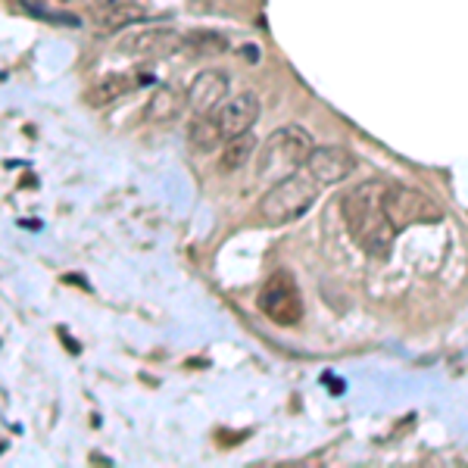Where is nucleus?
Wrapping results in <instances>:
<instances>
[{"label": "nucleus", "instance_id": "nucleus-1", "mask_svg": "<svg viewBox=\"0 0 468 468\" xmlns=\"http://www.w3.org/2000/svg\"><path fill=\"white\" fill-rule=\"evenodd\" d=\"M344 222L350 229L353 240L375 260H388L394 247L397 229L384 213V185L381 181H366L359 187H350L341 200Z\"/></svg>", "mask_w": 468, "mask_h": 468}, {"label": "nucleus", "instance_id": "nucleus-2", "mask_svg": "<svg viewBox=\"0 0 468 468\" xmlns=\"http://www.w3.org/2000/svg\"><path fill=\"white\" fill-rule=\"evenodd\" d=\"M319 197V181L309 172H291L278 178L260 200V216L266 225H288L309 213V207Z\"/></svg>", "mask_w": 468, "mask_h": 468}, {"label": "nucleus", "instance_id": "nucleus-3", "mask_svg": "<svg viewBox=\"0 0 468 468\" xmlns=\"http://www.w3.org/2000/svg\"><path fill=\"white\" fill-rule=\"evenodd\" d=\"M315 150L313 134L303 132L300 125H284L278 132H271L266 144L260 150V176H291V172L303 169L309 154Z\"/></svg>", "mask_w": 468, "mask_h": 468}, {"label": "nucleus", "instance_id": "nucleus-4", "mask_svg": "<svg viewBox=\"0 0 468 468\" xmlns=\"http://www.w3.org/2000/svg\"><path fill=\"white\" fill-rule=\"evenodd\" d=\"M384 213L397 231H406L412 225H437L443 218V209L434 200L406 185H384Z\"/></svg>", "mask_w": 468, "mask_h": 468}, {"label": "nucleus", "instance_id": "nucleus-5", "mask_svg": "<svg viewBox=\"0 0 468 468\" xmlns=\"http://www.w3.org/2000/svg\"><path fill=\"white\" fill-rule=\"evenodd\" d=\"M260 313L266 315L269 322L282 324V328H291L303 319V297H300L297 284H293L291 275L284 271H275L260 291Z\"/></svg>", "mask_w": 468, "mask_h": 468}, {"label": "nucleus", "instance_id": "nucleus-6", "mask_svg": "<svg viewBox=\"0 0 468 468\" xmlns=\"http://www.w3.org/2000/svg\"><path fill=\"white\" fill-rule=\"evenodd\" d=\"M356 156L350 154L346 147H315L313 154H309V160L303 169L313 176L319 185H341V181H346L356 172Z\"/></svg>", "mask_w": 468, "mask_h": 468}, {"label": "nucleus", "instance_id": "nucleus-7", "mask_svg": "<svg viewBox=\"0 0 468 468\" xmlns=\"http://www.w3.org/2000/svg\"><path fill=\"white\" fill-rule=\"evenodd\" d=\"M260 97L253 94V90H240V94L229 97V101L218 107L213 116L218 128H222L225 141L229 138H238V134H247L250 128L256 125V119H260Z\"/></svg>", "mask_w": 468, "mask_h": 468}, {"label": "nucleus", "instance_id": "nucleus-8", "mask_svg": "<svg viewBox=\"0 0 468 468\" xmlns=\"http://www.w3.org/2000/svg\"><path fill=\"white\" fill-rule=\"evenodd\" d=\"M229 101V79L216 69H203L194 75L187 88V107L194 116H213V112Z\"/></svg>", "mask_w": 468, "mask_h": 468}, {"label": "nucleus", "instance_id": "nucleus-9", "mask_svg": "<svg viewBox=\"0 0 468 468\" xmlns=\"http://www.w3.org/2000/svg\"><path fill=\"white\" fill-rule=\"evenodd\" d=\"M178 35L172 28H138L122 41V50L132 57H160L178 48Z\"/></svg>", "mask_w": 468, "mask_h": 468}, {"label": "nucleus", "instance_id": "nucleus-10", "mask_svg": "<svg viewBox=\"0 0 468 468\" xmlns=\"http://www.w3.org/2000/svg\"><path fill=\"white\" fill-rule=\"evenodd\" d=\"M144 81H147V75H122V72L107 75V79L97 81V85L88 90L85 101L90 103V107H110V103H116V101H122V97L132 94L138 85H144Z\"/></svg>", "mask_w": 468, "mask_h": 468}, {"label": "nucleus", "instance_id": "nucleus-11", "mask_svg": "<svg viewBox=\"0 0 468 468\" xmlns=\"http://www.w3.org/2000/svg\"><path fill=\"white\" fill-rule=\"evenodd\" d=\"M187 97H181L176 88H156L150 94V103H147V119L150 122H172L181 110H185Z\"/></svg>", "mask_w": 468, "mask_h": 468}, {"label": "nucleus", "instance_id": "nucleus-12", "mask_svg": "<svg viewBox=\"0 0 468 468\" xmlns=\"http://www.w3.org/2000/svg\"><path fill=\"white\" fill-rule=\"evenodd\" d=\"M218 150H222V154H218V165H222V172H234V169H240V165H247V160H250V154L256 150V138L250 132L238 134V138L225 141Z\"/></svg>", "mask_w": 468, "mask_h": 468}, {"label": "nucleus", "instance_id": "nucleus-13", "mask_svg": "<svg viewBox=\"0 0 468 468\" xmlns=\"http://www.w3.org/2000/svg\"><path fill=\"white\" fill-rule=\"evenodd\" d=\"M191 141L197 150H216L225 144V134L218 128L216 116H197L191 122Z\"/></svg>", "mask_w": 468, "mask_h": 468}, {"label": "nucleus", "instance_id": "nucleus-14", "mask_svg": "<svg viewBox=\"0 0 468 468\" xmlns=\"http://www.w3.org/2000/svg\"><path fill=\"white\" fill-rule=\"evenodd\" d=\"M144 19V4L141 6H122V10H103V13H94V22L101 28H112V32H119V28L125 26H134V22Z\"/></svg>", "mask_w": 468, "mask_h": 468}, {"label": "nucleus", "instance_id": "nucleus-15", "mask_svg": "<svg viewBox=\"0 0 468 468\" xmlns=\"http://www.w3.org/2000/svg\"><path fill=\"white\" fill-rule=\"evenodd\" d=\"M26 13H32L35 19H54V22H69V26H79V19L72 16V13H48V10H41V6H35V4H19Z\"/></svg>", "mask_w": 468, "mask_h": 468}, {"label": "nucleus", "instance_id": "nucleus-16", "mask_svg": "<svg viewBox=\"0 0 468 468\" xmlns=\"http://www.w3.org/2000/svg\"><path fill=\"white\" fill-rule=\"evenodd\" d=\"M122 6H141V0H94V13L122 10Z\"/></svg>", "mask_w": 468, "mask_h": 468}]
</instances>
